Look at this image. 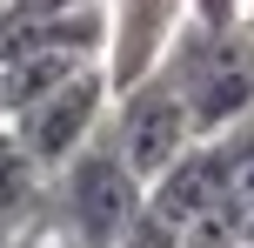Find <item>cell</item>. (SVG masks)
<instances>
[{"mask_svg":"<svg viewBox=\"0 0 254 248\" xmlns=\"http://www.w3.org/2000/svg\"><path fill=\"white\" fill-rule=\"evenodd\" d=\"M207 141H221V155H228V181H234V195L254 208V114L241 121V128H228V134H207Z\"/></svg>","mask_w":254,"mask_h":248,"instance_id":"ba28073f","label":"cell"},{"mask_svg":"<svg viewBox=\"0 0 254 248\" xmlns=\"http://www.w3.org/2000/svg\"><path fill=\"white\" fill-rule=\"evenodd\" d=\"M47 181L54 174L34 161V148L20 141V128L0 121V228L7 235H20V228H34L47 215Z\"/></svg>","mask_w":254,"mask_h":248,"instance_id":"52a82bcc","label":"cell"},{"mask_svg":"<svg viewBox=\"0 0 254 248\" xmlns=\"http://www.w3.org/2000/svg\"><path fill=\"white\" fill-rule=\"evenodd\" d=\"M107 101H114V94H107V74H101V61H94V67L67 74L54 94H40L34 107H20V114H7V121L20 128V141L34 148L40 168L61 174L67 161L94 141V128H101V107H107Z\"/></svg>","mask_w":254,"mask_h":248,"instance_id":"277c9868","label":"cell"},{"mask_svg":"<svg viewBox=\"0 0 254 248\" xmlns=\"http://www.w3.org/2000/svg\"><path fill=\"white\" fill-rule=\"evenodd\" d=\"M214 201H241L234 181H228V155H221V141H194L167 174L147 181V208L161 215V222H174V228H188L194 215H207Z\"/></svg>","mask_w":254,"mask_h":248,"instance_id":"8992f818","label":"cell"},{"mask_svg":"<svg viewBox=\"0 0 254 248\" xmlns=\"http://www.w3.org/2000/svg\"><path fill=\"white\" fill-rule=\"evenodd\" d=\"M181 27H188V0H114V7H107L101 74H107V94H114V101L167 67V47H174Z\"/></svg>","mask_w":254,"mask_h":248,"instance_id":"5b68a950","label":"cell"},{"mask_svg":"<svg viewBox=\"0 0 254 248\" xmlns=\"http://www.w3.org/2000/svg\"><path fill=\"white\" fill-rule=\"evenodd\" d=\"M47 208L61 248H121V235L147 215V181L121 161L114 141H87L47 181Z\"/></svg>","mask_w":254,"mask_h":248,"instance_id":"6da1fadb","label":"cell"},{"mask_svg":"<svg viewBox=\"0 0 254 248\" xmlns=\"http://www.w3.org/2000/svg\"><path fill=\"white\" fill-rule=\"evenodd\" d=\"M241 27H248V34H254V0H248V7H241Z\"/></svg>","mask_w":254,"mask_h":248,"instance_id":"4fadbf2b","label":"cell"},{"mask_svg":"<svg viewBox=\"0 0 254 248\" xmlns=\"http://www.w3.org/2000/svg\"><path fill=\"white\" fill-rule=\"evenodd\" d=\"M0 248H13V235H7V228H0Z\"/></svg>","mask_w":254,"mask_h":248,"instance_id":"5bb4252c","label":"cell"},{"mask_svg":"<svg viewBox=\"0 0 254 248\" xmlns=\"http://www.w3.org/2000/svg\"><path fill=\"white\" fill-rule=\"evenodd\" d=\"M0 27H7V0H0Z\"/></svg>","mask_w":254,"mask_h":248,"instance_id":"2e32d148","label":"cell"},{"mask_svg":"<svg viewBox=\"0 0 254 248\" xmlns=\"http://www.w3.org/2000/svg\"><path fill=\"white\" fill-rule=\"evenodd\" d=\"M248 242H254V208H248Z\"/></svg>","mask_w":254,"mask_h":248,"instance_id":"9a60e30c","label":"cell"},{"mask_svg":"<svg viewBox=\"0 0 254 248\" xmlns=\"http://www.w3.org/2000/svg\"><path fill=\"white\" fill-rule=\"evenodd\" d=\"M0 121H7V94H0Z\"/></svg>","mask_w":254,"mask_h":248,"instance_id":"e0dca14e","label":"cell"},{"mask_svg":"<svg viewBox=\"0 0 254 248\" xmlns=\"http://www.w3.org/2000/svg\"><path fill=\"white\" fill-rule=\"evenodd\" d=\"M121 248H181V228H174V222H161V215L147 208V215H140V222L121 235Z\"/></svg>","mask_w":254,"mask_h":248,"instance_id":"9c48e42d","label":"cell"},{"mask_svg":"<svg viewBox=\"0 0 254 248\" xmlns=\"http://www.w3.org/2000/svg\"><path fill=\"white\" fill-rule=\"evenodd\" d=\"M241 248H254V242H241Z\"/></svg>","mask_w":254,"mask_h":248,"instance_id":"ac0fdd59","label":"cell"},{"mask_svg":"<svg viewBox=\"0 0 254 248\" xmlns=\"http://www.w3.org/2000/svg\"><path fill=\"white\" fill-rule=\"evenodd\" d=\"M107 141L121 148V161L140 174V181H154V174H167L194 141H201V134H194V121H188L181 87H174L167 74H154V81H140L134 94H121L114 134H107Z\"/></svg>","mask_w":254,"mask_h":248,"instance_id":"3957f363","label":"cell"},{"mask_svg":"<svg viewBox=\"0 0 254 248\" xmlns=\"http://www.w3.org/2000/svg\"><path fill=\"white\" fill-rule=\"evenodd\" d=\"M80 7H101V0H7V20H61Z\"/></svg>","mask_w":254,"mask_h":248,"instance_id":"30bf717a","label":"cell"},{"mask_svg":"<svg viewBox=\"0 0 254 248\" xmlns=\"http://www.w3.org/2000/svg\"><path fill=\"white\" fill-rule=\"evenodd\" d=\"M13 248H61V242H54V235H47V228H40V222H34V228H27V235H20V242H13Z\"/></svg>","mask_w":254,"mask_h":248,"instance_id":"7c38bea8","label":"cell"},{"mask_svg":"<svg viewBox=\"0 0 254 248\" xmlns=\"http://www.w3.org/2000/svg\"><path fill=\"white\" fill-rule=\"evenodd\" d=\"M167 81L181 87V101H188V121L194 134H228L241 128L254 114V34L248 27H228V34H214V27H181L174 47H167Z\"/></svg>","mask_w":254,"mask_h":248,"instance_id":"7a4b0ae2","label":"cell"},{"mask_svg":"<svg viewBox=\"0 0 254 248\" xmlns=\"http://www.w3.org/2000/svg\"><path fill=\"white\" fill-rule=\"evenodd\" d=\"M188 20L228 34V27H241V0H188Z\"/></svg>","mask_w":254,"mask_h":248,"instance_id":"8fae6325","label":"cell"}]
</instances>
